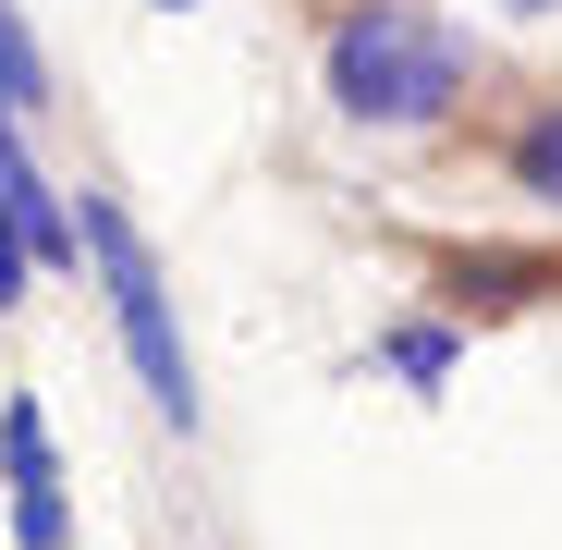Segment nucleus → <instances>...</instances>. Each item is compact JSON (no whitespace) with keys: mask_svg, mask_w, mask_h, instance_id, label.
Segmentation results:
<instances>
[{"mask_svg":"<svg viewBox=\"0 0 562 550\" xmlns=\"http://www.w3.org/2000/svg\"><path fill=\"white\" fill-rule=\"evenodd\" d=\"M464 99V37L416 0H355L330 25V111L342 123H380V135H416Z\"/></svg>","mask_w":562,"mask_h":550,"instance_id":"obj_1","label":"nucleus"},{"mask_svg":"<svg viewBox=\"0 0 562 550\" xmlns=\"http://www.w3.org/2000/svg\"><path fill=\"white\" fill-rule=\"evenodd\" d=\"M74 233H86V269H99V294H111V330L135 355V380L171 428H196V367H183V318H171V282H159V257L135 233V209L111 197V183H86L74 197Z\"/></svg>","mask_w":562,"mask_h":550,"instance_id":"obj_2","label":"nucleus"},{"mask_svg":"<svg viewBox=\"0 0 562 550\" xmlns=\"http://www.w3.org/2000/svg\"><path fill=\"white\" fill-rule=\"evenodd\" d=\"M0 490H13V550H74V502H61V452L37 404H0Z\"/></svg>","mask_w":562,"mask_h":550,"instance_id":"obj_3","label":"nucleus"},{"mask_svg":"<svg viewBox=\"0 0 562 550\" xmlns=\"http://www.w3.org/2000/svg\"><path fill=\"white\" fill-rule=\"evenodd\" d=\"M37 99H49V61H37V37H25V13H13V0H0V111L25 123Z\"/></svg>","mask_w":562,"mask_h":550,"instance_id":"obj_4","label":"nucleus"},{"mask_svg":"<svg viewBox=\"0 0 562 550\" xmlns=\"http://www.w3.org/2000/svg\"><path fill=\"white\" fill-rule=\"evenodd\" d=\"M514 183H526L538 209H562V99H550V111L514 135Z\"/></svg>","mask_w":562,"mask_h":550,"instance_id":"obj_5","label":"nucleus"},{"mask_svg":"<svg viewBox=\"0 0 562 550\" xmlns=\"http://www.w3.org/2000/svg\"><path fill=\"white\" fill-rule=\"evenodd\" d=\"M392 380L440 392V380H452V330H392Z\"/></svg>","mask_w":562,"mask_h":550,"instance_id":"obj_6","label":"nucleus"},{"mask_svg":"<svg viewBox=\"0 0 562 550\" xmlns=\"http://www.w3.org/2000/svg\"><path fill=\"white\" fill-rule=\"evenodd\" d=\"M25 282H37V257H25V233L0 221V306H25Z\"/></svg>","mask_w":562,"mask_h":550,"instance_id":"obj_7","label":"nucleus"},{"mask_svg":"<svg viewBox=\"0 0 562 550\" xmlns=\"http://www.w3.org/2000/svg\"><path fill=\"white\" fill-rule=\"evenodd\" d=\"M502 13H562V0H502Z\"/></svg>","mask_w":562,"mask_h":550,"instance_id":"obj_8","label":"nucleus"},{"mask_svg":"<svg viewBox=\"0 0 562 550\" xmlns=\"http://www.w3.org/2000/svg\"><path fill=\"white\" fill-rule=\"evenodd\" d=\"M159 13H183V0H159Z\"/></svg>","mask_w":562,"mask_h":550,"instance_id":"obj_9","label":"nucleus"}]
</instances>
